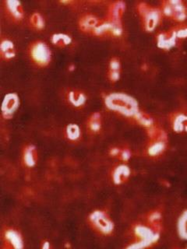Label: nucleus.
I'll list each match as a JSON object with an SVG mask.
<instances>
[{
    "label": "nucleus",
    "mask_w": 187,
    "mask_h": 249,
    "mask_svg": "<svg viewBox=\"0 0 187 249\" xmlns=\"http://www.w3.org/2000/svg\"><path fill=\"white\" fill-rule=\"evenodd\" d=\"M29 23L36 31H42L45 26V19L40 13L35 12L30 17Z\"/></svg>",
    "instance_id": "26"
},
{
    "label": "nucleus",
    "mask_w": 187,
    "mask_h": 249,
    "mask_svg": "<svg viewBox=\"0 0 187 249\" xmlns=\"http://www.w3.org/2000/svg\"><path fill=\"white\" fill-rule=\"evenodd\" d=\"M65 136L70 142H78L81 138V128L76 123H70L66 125Z\"/></svg>",
    "instance_id": "23"
},
{
    "label": "nucleus",
    "mask_w": 187,
    "mask_h": 249,
    "mask_svg": "<svg viewBox=\"0 0 187 249\" xmlns=\"http://www.w3.org/2000/svg\"><path fill=\"white\" fill-rule=\"evenodd\" d=\"M2 244L5 249H18L24 247L21 233L14 228L8 227L2 232Z\"/></svg>",
    "instance_id": "7"
},
{
    "label": "nucleus",
    "mask_w": 187,
    "mask_h": 249,
    "mask_svg": "<svg viewBox=\"0 0 187 249\" xmlns=\"http://www.w3.org/2000/svg\"><path fill=\"white\" fill-rule=\"evenodd\" d=\"M17 51L14 43L10 39L3 38L1 40L0 44V54L1 58L4 61H10L15 58Z\"/></svg>",
    "instance_id": "18"
},
{
    "label": "nucleus",
    "mask_w": 187,
    "mask_h": 249,
    "mask_svg": "<svg viewBox=\"0 0 187 249\" xmlns=\"http://www.w3.org/2000/svg\"><path fill=\"white\" fill-rule=\"evenodd\" d=\"M132 158V152L127 147L121 148L120 154L118 159L123 163H127Z\"/></svg>",
    "instance_id": "28"
},
{
    "label": "nucleus",
    "mask_w": 187,
    "mask_h": 249,
    "mask_svg": "<svg viewBox=\"0 0 187 249\" xmlns=\"http://www.w3.org/2000/svg\"><path fill=\"white\" fill-rule=\"evenodd\" d=\"M176 229L179 238L182 241H187V209L183 210L179 215Z\"/></svg>",
    "instance_id": "22"
},
{
    "label": "nucleus",
    "mask_w": 187,
    "mask_h": 249,
    "mask_svg": "<svg viewBox=\"0 0 187 249\" xmlns=\"http://www.w3.org/2000/svg\"><path fill=\"white\" fill-rule=\"evenodd\" d=\"M4 12L14 23H20L24 18V10L21 2L18 0H6L3 2Z\"/></svg>",
    "instance_id": "9"
},
{
    "label": "nucleus",
    "mask_w": 187,
    "mask_h": 249,
    "mask_svg": "<svg viewBox=\"0 0 187 249\" xmlns=\"http://www.w3.org/2000/svg\"><path fill=\"white\" fill-rule=\"evenodd\" d=\"M38 154L36 146L27 144L22 150V161L27 167H34L37 164Z\"/></svg>",
    "instance_id": "15"
},
{
    "label": "nucleus",
    "mask_w": 187,
    "mask_h": 249,
    "mask_svg": "<svg viewBox=\"0 0 187 249\" xmlns=\"http://www.w3.org/2000/svg\"><path fill=\"white\" fill-rule=\"evenodd\" d=\"M27 53L31 62L38 68H45L52 62V52L45 41L41 40L32 41L28 47Z\"/></svg>",
    "instance_id": "5"
},
{
    "label": "nucleus",
    "mask_w": 187,
    "mask_h": 249,
    "mask_svg": "<svg viewBox=\"0 0 187 249\" xmlns=\"http://www.w3.org/2000/svg\"><path fill=\"white\" fill-rule=\"evenodd\" d=\"M72 41L71 36L65 33L53 34L51 37L52 43L58 48H66L72 43Z\"/></svg>",
    "instance_id": "24"
},
{
    "label": "nucleus",
    "mask_w": 187,
    "mask_h": 249,
    "mask_svg": "<svg viewBox=\"0 0 187 249\" xmlns=\"http://www.w3.org/2000/svg\"><path fill=\"white\" fill-rule=\"evenodd\" d=\"M87 130L91 134H97L102 128V116L100 112H94L88 117L86 123Z\"/></svg>",
    "instance_id": "20"
},
{
    "label": "nucleus",
    "mask_w": 187,
    "mask_h": 249,
    "mask_svg": "<svg viewBox=\"0 0 187 249\" xmlns=\"http://www.w3.org/2000/svg\"><path fill=\"white\" fill-rule=\"evenodd\" d=\"M160 10L166 18L179 23H185L187 19V6L182 0H166L161 4Z\"/></svg>",
    "instance_id": "6"
},
{
    "label": "nucleus",
    "mask_w": 187,
    "mask_h": 249,
    "mask_svg": "<svg viewBox=\"0 0 187 249\" xmlns=\"http://www.w3.org/2000/svg\"><path fill=\"white\" fill-rule=\"evenodd\" d=\"M133 120L136 122V124L138 125L146 128V129L155 124L153 118L150 115H148V113L142 111H139L138 114L135 116Z\"/></svg>",
    "instance_id": "25"
},
{
    "label": "nucleus",
    "mask_w": 187,
    "mask_h": 249,
    "mask_svg": "<svg viewBox=\"0 0 187 249\" xmlns=\"http://www.w3.org/2000/svg\"><path fill=\"white\" fill-rule=\"evenodd\" d=\"M88 222L90 227L101 235L111 236L115 231V224L105 210L92 211L88 216Z\"/></svg>",
    "instance_id": "3"
},
{
    "label": "nucleus",
    "mask_w": 187,
    "mask_h": 249,
    "mask_svg": "<svg viewBox=\"0 0 187 249\" xmlns=\"http://www.w3.org/2000/svg\"><path fill=\"white\" fill-rule=\"evenodd\" d=\"M132 241L127 249H147L158 243L162 231L153 228L147 222H138L132 227Z\"/></svg>",
    "instance_id": "2"
},
{
    "label": "nucleus",
    "mask_w": 187,
    "mask_h": 249,
    "mask_svg": "<svg viewBox=\"0 0 187 249\" xmlns=\"http://www.w3.org/2000/svg\"><path fill=\"white\" fill-rule=\"evenodd\" d=\"M168 140L163 139H154L149 140L147 146V154L152 158H159L165 154L167 150Z\"/></svg>",
    "instance_id": "14"
},
{
    "label": "nucleus",
    "mask_w": 187,
    "mask_h": 249,
    "mask_svg": "<svg viewBox=\"0 0 187 249\" xmlns=\"http://www.w3.org/2000/svg\"><path fill=\"white\" fill-rule=\"evenodd\" d=\"M146 222L153 228L162 231L163 225V215L159 210H152L146 216Z\"/></svg>",
    "instance_id": "21"
},
{
    "label": "nucleus",
    "mask_w": 187,
    "mask_h": 249,
    "mask_svg": "<svg viewBox=\"0 0 187 249\" xmlns=\"http://www.w3.org/2000/svg\"><path fill=\"white\" fill-rule=\"evenodd\" d=\"M121 148L118 146H112L110 148L109 150V155L112 157V158H119V154H120Z\"/></svg>",
    "instance_id": "29"
},
{
    "label": "nucleus",
    "mask_w": 187,
    "mask_h": 249,
    "mask_svg": "<svg viewBox=\"0 0 187 249\" xmlns=\"http://www.w3.org/2000/svg\"><path fill=\"white\" fill-rule=\"evenodd\" d=\"M121 66L120 59L117 57H113L109 61V70H108V78L112 84H115L120 80Z\"/></svg>",
    "instance_id": "19"
},
{
    "label": "nucleus",
    "mask_w": 187,
    "mask_h": 249,
    "mask_svg": "<svg viewBox=\"0 0 187 249\" xmlns=\"http://www.w3.org/2000/svg\"><path fill=\"white\" fill-rule=\"evenodd\" d=\"M19 107V97L18 93H6L2 104V118L6 120L13 119Z\"/></svg>",
    "instance_id": "8"
},
{
    "label": "nucleus",
    "mask_w": 187,
    "mask_h": 249,
    "mask_svg": "<svg viewBox=\"0 0 187 249\" xmlns=\"http://www.w3.org/2000/svg\"><path fill=\"white\" fill-rule=\"evenodd\" d=\"M126 10V3L123 1H115L109 5L106 18L113 23H122V18Z\"/></svg>",
    "instance_id": "11"
},
{
    "label": "nucleus",
    "mask_w": 187,
    "mask_h": 249,
    "mask_svg": "<svg viewBox=\"0 0 187 249\" xmlns=\"http://www.w3.org/2000/svg\"><path fill=\"white\" fill-rule=\"evenodd\" d=\"M178 43H179V40L176 38L171 29L160 32L156 37L157 46L162 50H171L176 47Z\"/></svg>",
    "instance_id": "10"
},
{
    "label": "nucleus",
    "mask_w": 187,
    "mask_h": 249,
    "mask_svg": "<svg viewBox=\"0 0 187 249\" xmlns=\"http://www.w3.org/2000/svg\"><path fill=\"white\" fill-rule=\"evenodd\" d=\"M66 99L72 107L75 108H82L85 106L88 97L84 91L80 89H70L66 94Z\"/></svg>",
    "instance_id": "16"
},
{
    "label": "nucleus",
    "mask_w": 187,
    "mask_h": 249,
    "mask_svg": "<svg viewBox=\"0 0 187 249\" xmlns=\"http://www.w3.org/2000/svg\"><path fill=\"white\" fill-rule=\"evenodd\" d=\"M171 30L179 41L187 38V23H179L178 25L171 28Z\"/></svg>",
    "instance_id": "27"
},
{
    "label": "nucleus",
    "mask_w": 187,
    "mask_h": 249,
    "mask_svg": "<svg viewBox=\"0 0 187 249\" xmlns=\"http://www.w3.org/2000/svg\"><path fill=\"white\" fill-rule=\"evenodd\" d=\"M51 244L49 243V241L44 240L41 243V249H50Z\"/></svg>",
    "instance_id": "30"
},
{
    "label": "nucleus",
    "mask_w": 187,
    "mask_h": 249,
    "mask_svg": "<svg viewBox=\"0 0 187 249\" xmlns=\"http://www.w3.org/2000/svg\"><path fill=\"white\" fill-rule=\"evenodd\" d=\"M171 128L174 132L179 134H187V115L182 112H176L171 115Z\"/></svg>",
    "instance_id": "17"
},
{
    "label": "nucleus",
    "mask_w": 187,
    "mask_h": 249,
    "mask_svg": "<svg viewBox=\"0 0 187 249\" xmlns=\"http://www.w3.org/2000/svg\"><path fill=\"white\" fill-rule=\"evenodd\" d=\"M144 31L153 32L162 22V14L160 8L150 6L146 2H140L136 6Z\"/></svg>",
    "instance_id": "4"
},
{
    "label": "nucleus",
    "mask_w": 187,
    "mask_h": 249,
    "mask_svg": "<svg viewBox=\"0 0 187 249\" xmlns=\"http://www.w3.org/2000/svg\"><path fill=\"white\" fill-rule=\"evenodd\" d=\"M131 176V167L127 163H120L115 166L112 171V180L116 185H123L127 182Z\"/></svg>",
    "instance_id": "13"
},
{
    "label": "nucleus",
    "mask_w": 187,
    "mask_h": 249,
    "mask_svg": "<svg viewBox=\"0 0 187 249\" xmlns=\"http://www.w3.org/2000/svg\"><path fill=\"white\" fill-rule=\"evenodd\" d=\"M103 101L108 110L127 119H134L140 111L138 101L136 98L123 92L107 93L104 96Z\"/></svg>",
    "instance_id": "1"
},
{
    "label": "nucleus",
    "mask_w": 187,
    "mask_h": 249,
    "mask_svg": "<svg viewBox=\"0 0 187 249\" xmlns=\"http://www.w3.org/2000/svg\"><path fill=\"white\" fill-rule=\"evenodd\" d=\"M101 20V19L93 14H86L80 17L78 21V26L83 33L93 35L94 31Z\"/></svg>",
    "instance_id": "12"
}]
</instances>
